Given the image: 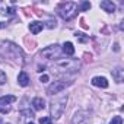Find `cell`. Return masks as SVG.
I'll return each instance as SVG.
<instances>
[{
  "label": "cell",
  "mask_w": 124,
  "mask_h": 124,
  "mask_svg": "<svg viewBox=\"0 0 124 124\" xmlns=\"http://www.w3.org/2000/svg\"><path fill=\"white\" fill-rule=\"evenodd\" d=\"M0 53H2L5 57H9L10 60L18 61V63H21V64L25 63V57H23L22 50H21L18 45H15L13 42L3 41L2 44H0Z\"/></svg>",
  "instance_id": "6da1fadb"
},
{
  "label": "cell",
  "mask_w": 124,
  "mask_h": 124,
  "mask_svg": "<svg viewBox=\"0 0 124 124\" xmlns=\"http://www.w3.org/2000/svg\"><path fill=\"white\" fill-rule=\"evenodd\" d=\"M58 15L63 18L64 21H70L78 15V5L75 2H66V3H61L57 8Z\"/></svg>",
  "instance_id": "7a4b0ae2"
},
{
  "label": "cell",
  "mask_w": 124,
  "mask_h": 124,
  "mask_svg": "<svg viewBox=\"0 0 124 124\" xmlns=\"http://www.w3.org/2000/svg\"><path fill=\"white\" fill-rule=\"evenodd\" d=\"M66 104H67V95H60L57 98H54L51 101V117L54 118H60L63 115L64 109H66Z\"/></svg>",
  "instance_id": "3957f363"
},
{
  "label": "cell",
  "mask_w": 124,
  "mask_h": 124,
  "mask_svg": "<svg viewBox=\"0 0 124 124\" xmlns=\"http://www.w3.org/2000/svg\"><path fill=\"white\" fill-rule=\"evenodd\" d=\"M80 67V63L75 58H63V60H57L54 63V69L60 70V72H78V69Z\"/></svg>",
  "instance_id": "277c9868"
},
{
  "label": "cell",
  "mask_w": 124,
  "mask_h": 124,
  "mask_svg": "<svg viewBox=\"0 0 124 124\" xmlns=\"http://www.w3.org/2000/svg\"><path fill=\"white\" fill-rule=\"evenodd\" d=\"M61 55V48L58 44H53V45H48L45 47L42 51H41V57L47 58V60H53V58H58Z\"/></svg>",
  "instance_id": "5b68a950"
},
{
  "label": "cell",
  "mask_w": 124,
  "mask_h": 124,
  "mask_svg": "<svg viewBox=\"0 0 124 124\" xmlns=\"http://www.w3.org/2000/svg\"><path fill=\"white\" fill-rule=\"evenodd\" d=\"M72 82H67V80H57L54 83H51L47 89V93L48 95H55V93H60L61 91H64L67 86H70Z\"/></svg>",
  "instance_id": "8992f818"
},
{
  "label": "cell",
  "mask_w": 124,
  "mask_h": 124,
  "mask_svg": "<svg viewBox=\"0 0 124 124\" xmlns=\"http://www.w3.org/2000/svg\"><path fill=\"white\" fill-rule=\"evenodd\" d=\"M0 12L3 15H13L16 12L15 2H0Z\"/></svg>",
  "instance_id": "52a82bcc"
},
{
  "label": "cell",
  "mask_w": 124,
  "mask_h": 124,
  "mask_svg": "<svg viewBox=\"0 0 124 124\" xmlns=\"http://www.w3.org/2000/svg\"><path fill=\"white\" fill-rule=\"evenodd\" d=\"M89 121V112L86 111H79L75 114L73 120H72V124H85Z\"/></svg>",
  "instance_id": "ba28073f"
},
{
  "label": "cell",
  "mask_w": 124,
  "mask_h": 124,
  "mask_svg": "<svg viewBox=\"0 0 124 124\" xmlns=\"http://www.w3.org/2000/svg\"><path fill=\"white\" fill-rule=\"evenodd\" d=\"M92 85L98 86V88H108V80L104 76H95L92 79Z\"/></svg>",
  "instance_id": "9c48e42d"
},
{
  "label": "cell",
  "mask_w": 124,
  "mask_h": 124,
  "mask_svg": "<svg viewBox=\"0 0 124 124\" xmlns=\"http://www.w3.org/2000/svg\"><path fill=\"white\" fill-rule=\"evenodd\" d=\"M101 9H104L105 12H108V13H112V12H115V5L112 3V2H109V0H104V2H101Z\"/></svg>",
  "instance_id": "30bf717a"
},
{
  "label": "cell",
  "mask_w": 124,
  "mask_h": 124,
  "mask_svg": "<svg viewBox=\"0 0 124 124\" xmlns=\"http://www.w3.org/2000/svg\"><path fill=\"white\" fill-rule=\"evenodd\" d=\"M42 28H44V23H41V22H37V21H35V22H31V23H29V31H31L32 34H35V35L39 34V32L42 31Z\"/></svg>",
  "instance_id": "8fae6325"
},
{
  "label": "cell",
  "mask_w": 124,
  "mask_h": 124,
  "mask_svg": "<svg viewBox=\"0 0 124 124\" xmlns=\"http://www.w3.org/2000/svg\"><path fill=\"white\" fill-rule=\"evenodd\" d=\"M112 78H114V80L117 83H121L123 79H124V70L121 67H117L115 70H112Z\"/></svg>",
  "instance_id": "7c38bea8"
},
{
  "label": "cell",
  "mask_w": 124,
  "mask_h": 124,
  "mask_svg": "<svg viewBox=\"0 0 124 124\" xmlns=\"http://www.w3.org/2000/svg\"><path fill=\"white\" fill-rule=\"evenodd\" d=\"M32 105H34V108H35L37 111H41V109H44V108H45V101H44L42 98L37 96V98H34V99H32Z\"/></svg>",
  "instance_id": "4fadbf2b"
},
{
  "label": "cell",
  "mask_w": 124,
  "mask_h": 124,
  "mask_svg": "<svg viewBox=\"0 0 124 124\" xmlns=\"http://www.w3.org/2000/svg\"><path fill=\"white\" fill-rule=\"evenodd\" d=\"M18 83L21 86H28L29 85V76L25 73V72H21L19 76H18Z\"/></svg>",
  "instance_id": "5bb4252c"
},
{
  "label": "cell",
  "mask_w": 124,
  "mask_h": 124,
  "mask_svg": "<svg viewBox=\"0 0 124 124\" xmlns=\"http://www.w3.org/2000/svg\"><path fill=\"white\" fill-rule=\"evenodd\" d=\"M61 51H64L67 55H73V54H75V47H73L72 42H64L63 50H61Z\"/></svg>",
  "instance_id": "9a60e30c"
},
{
  "label": "cell",
  "mask_w": 124,
  "mask_h": 124,
  "mask_svg": "<svg viewBox=\"0 0 124 124\" xmlns=\"http://www.w3.org/2000/svg\"><path fill=\"white\" fill-rule=\"evenodd\" d=\"M15 101H16V96H13V95H5L0 98V104H5V105H9Z\"/></svg>",
  "instance_id": "2e32d148"
},
{
  "label": "cell",
  "mask_w": 124,
  "mask_h": 124,
  "mask_svg": "<svg viewBox=\"0 0 124 124\" xmlns=\"http://www.w3.org/2000/svg\"><path fill=\"white\" fill-rule=\"evenodd\" d=\"M109 124H123V118L120 115H115V117H112V120L109 121Z\"/></svg>",
  "instance_id": "e0dca14e"
},
{
  "label": "cell",
  "mask_w": 124,
  "mask_h": 124,
  "mask_svg": "<svg viewBox=\"0 0 124 124\" xmlns=\"http://www.w3.org/2000/svg\"><path fill=\"white\" fill-rule=\"evenodd\" d=\"M8 82V76H6V73L3 72V70H0V85H5Z\"/></svg>",
  "instance_id": "ac0fdd59"
},
{
  "label": "cell",
  "mask_w": 124,
  "mask_h": 124,
  "mask_svg": "<svg viewBox=\"0 0 124 124\" xmlns=\"http://www.w3.org/2000/svg\"><path fill=\"white\" fill-rule=\"evenodd\" d=\"M9 111H10V107H9V105L0 104V112H2V114H8Z\"/></svg>",
  "instance_id": "d6986e66"
},
{
  "label": "cell",
  "mask_w": 124,
  "mask_h": 124,
  "mask_svg": "<svg viewBox=\"0 0 124 124\" xmlns=\"http://www.w3.org/2000/svg\"><path fill=\"white\" fill-rule=\"evenodd\" d=\"M39 124H53V121H51L50 117H41L39 118Z\"/></svg>",
  "instance_id": "ffe728a7"
},
{
  "label": "cell",
  "mask_w": 124,
  "mask_h": 124,
  "mask_svg": "<svg viewBox=\"0 0 124 124\" xmlns=\"http://www.w3.org/2000/svg\"><path fill=\"white\" fill-rule=\"evenodd\" d=\"M88 9H91V3L89 2H83L82 3V10H88Z\"/></svg>",
  "instance_id": "44dd1931"
},
{
  "label": "cell",
  "mask_w": 124,
  "mask_h": 124,
  "mask_svg": "<svg viewBox=\"0 0 124 124\" xmlns=\"http://www.w3.org/2000/svg\"><path fill=\"white\" fill-rule=\"evenodd\" d=\"M39 82H42V83H44V82H48V76H47V75H42V76L39 78Z\"/></svg>",
  "instance_id": "7402d4cb"
},
{
  "label": "cell",
  "mask_w": 124,
  "mask_h": 124,
  "mask_svg": "<svg viewBox=\"0 0 124 124\" xmlns=\"http://www.w3.org/2000/svg\"><path fill=\"white\" fill-rule=\"evenodd\" d=\"M47 26H48V28H55V21H54V22H53V21H50Z\"/></svg>",
  "instance_id": "603a6c76"
},
{
  "label": "cell",
  "mask_w": 124,
  "mask_h": 124,
  "mask_svg": "<svg viewBox=\"0 0 124 124\" xmlns=\"http://www.w3.org/2000/svg\"><path fill=\"white\" fill-rule=\"evenodd\" d=\"M38 72H44V66H38Z\"/></svg>",
  "instance_id": "cb8c5ba5"
},
{
  "label": "cell",
  "mask_w": 124,
  "mask_h": 124,
  "mask_svg": "<svg viewBox=\"0 0 124 124\" xmlns=\"http://www.w3.org/2000/svg\"><path fill=\"white\" fill-rule=\"evenodd\" d=\"M28 124H34V123H28Z\"/></svg>",
  "instance_id": "d4e9b609"
},
{
  "label": "cell",
  "mask_w": 124,
  "mask_h": 124,
  "mask_svg": "<svg viewBox=\"0 0 124 124\" xmlns=\"http://www.w3.org/2000/svg\"><path fill=\"white\" fill-rule=\"evenodd\" d=\"M0 28H2V23H0Z\"/></svg>",
  "instance_id": "484cf974"
},
{
  "label": "cell",
  "mask_w": 124,
  "mask_h": 124,
  "mask_svg": "<svg viewBox=\"0 0 124 124\" xmlns=\"http://www.w3.org/2000/svg\"><path fill=\"white\" fill-rule=\"evenodd\" d=\"M0 123H2V121H0Z\"/></svg>",
  "instance_id": "4316f807"
}]
</instances>
